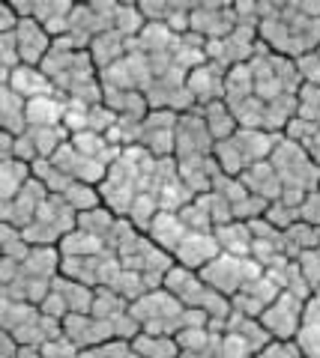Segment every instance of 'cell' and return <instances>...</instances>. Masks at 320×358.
<instances>
[{"instance_id": "cell-7", "label": "cell", "mask_w": 320, "mask_h": 358, "mask_svg": "<svg viewBox=\"0 0 320 358\" xmlns=\"http://www.w3.org/2000/svg\"><path fill=\"white\" fill-rule=\"evenodd\" d=\"M296 120L320 129V87L300 84V90H296Z\"/></svg>"}, {"instance_id": "cell-3", "label": "cell", "mask_w": 320, "mask_h": 358, "mask_svg": "<svg viewBox=\"0 0 320 358\" xmlns=\"http://www.w3.org/2000/svg\"><path fill=\"white\" fill-rule=\"evenodd\" d=\"M296 346L305 358H320V289H314L312 299H305L302 322L296 331Z\"/></svg>"}, {"instance_id": "cell-2", "label": "cell", "mask_w": 320, "mask_h": 358, "mask_svg": "<svg viewBox=\"0 0 320 358\" xmlns=\"http://www.w3.org/2000/svg\"><path fill=\"white\" fill-rule=\"evenodd\" d=\"M15 36V51H18V60L25 66H39L42 60L48 57L51 51V36L48 30L33 18H18V24L13 30Z\"/></svg>"}, {"instance_id": "cell-8", "label": "cell", "mask_w": 320, "mask_h": 358, "mask_svg": "<svg viewBox=\"0 0 320 358\" xmlns=\"http://www.w3.org/2000/svg\"><path fill=\"white\" fill-rule=\"evenodd\" d=\"M296 63V75H300V84H308V87H320V54L312 51L305 57L293 60Z\"/></svg>"}, {"instance_id": "cell-10", "label": "cell", "mask_w": 320, "mask_h": 358, "mask_svg": "<svg viewBox=\"0 0 320 358\" xmlns=\"http://www.w3.org/2000/svg\"><path fill=\"white\" fill-rule=\"evenodd\" d=\"M305 152H308V159H312V162H314V167L320 171V129H317L314 138L305 143Z\"/></svg>"}, {"instance_id": "cell-1", "label": "cell", "mask_w": 320, "mask_h": 358, "mask_svg": "<svg viewBox=\"0 0 320 358\" xmlns=\"http://www.w3.org/2000/svg\"><path fill=\"white\" fill-rule=\"evenodd\" d=\"M302 310H305V299L293 293H279L270 301V308L260 313V326L275 341H293L302 322Z\"/></svg>"}, {"instance_id": "cell-9", "label": "cell", "mask_w": 320, "mask_h": 358, "mask_svg": "<svg viewBox=\"0 0 320 358\" xmlns=\"http://www.w3.org/2000/svg\"><path fill=\"white\" fill-rule=\"evenodd\" d=\"M258 358H305L293 341H272L258 352Z\"/></svg>"}, {"instance_id": "cell-4", "label": "cell", "mask_w": 320, "mask_h": 358, "mask_svg": "<svg viewBox=\"0 0 320 358\" xmlns=\"http://www.w3.org/2000/svg\"><path fill=\"white\" fill-rule=\"evenodd\" d=\"M9 87L15 90V93L25 99V102H30V99H36V96H51L54 93V87L48 81V75L39 69V66H25V63H18L13 72H9Z\"/></svg>"}, {"instance_id": "cell-6", "label": "cell", "mask_w": 320, "mask_h": 358, "mask_svg": "<svg viewBox=\"0 0 320 358\" xmlns=\"http://www.w3.org/2000/svg\"><path fill=\"white\" fill-rule=\"evenodd\" d=\"M63 114H66V105L54 102V96H36L25 105V120L39 129H54L63 120Z\"/></svg>"}, {"instance_id": "cell-5", "label": "cell", "mask_w": 320, "mask_h": 358, "mask_svg": "<svg viewBox=\"0 0 320 358\" xmlns=\"http://www.w3.org/2000/svg\"><path fill=\"white\" fill-rule=\"evenodd\" d=\"M25 99H21L18 93L9 84H0V131L13 134V138H18L21 131H25Z\"/></svg>"}]
</instances>
